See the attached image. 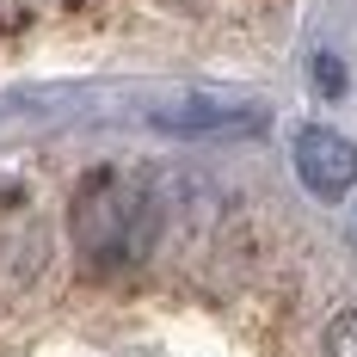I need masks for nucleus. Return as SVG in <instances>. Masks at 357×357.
<instances>
[{
    "instance_id": "nucleus-1",
    "label": "nucleus",
    "mask_w": 357,
    "mask_h": 357,
    "mask_svg": "<svg viewBox=\"0 0 357 357\" xmlns=\"http://www.w3.org/2000/svg\"><path fill=\"white\" fill-rule=\"evenodd\" d=\"M74 228V247L86 252L99 271H117V265H136L154 247V197H148L136 178H117V173H93L80 185L68 210Z\"/></svg>"
},
{
    "instance_id": "nucleus-2",
    "label": "nucleus",
    "mask_w": 357,
    "mask_h": 357,
    "mask_svg": "<svg viewBox=\"0 0 357 357\" xmlns=\"http://www.w3.org/2000/svg\"><path fill=\"white\" fill-rule=\"evenodd\" d=\"M296 173L314 197H345L357 185V148L339 130L308 123V130H296Z\"/></svg>"
},
{
    "instance_id": "nucleus-3",
    "label": "nucleus",
    "mask_w": 357,
    "mask_h": 357,
    "mask_svg": "<svg viewBox=\"0 0 357 357\" xmlns=\"http://www.w3.org/2000/svg\"><path fill=\"white\" fill-rule=\"evenodd\" d=\"M160 130H259V111H234V105H173V111H154Z\"/></svg>"
},
{
    "instance_id": "nucleus-4",
    "label": "nucleus",
    "mask_w": 357,
    "mask_h": 357,
    "mask_svg": "<svg viewBox=\"0 0 357 357\" xmlns=\"http://www.w3.org/2000/svg\"><path fill=\"white\" fill-rule=\"evenodd\" d=\"M326 357H357V308H345L326 326Z\"/></svg>"
},
{
    "instance_id": "nucleus-5",
    "label": "nucleus",
    "mask_w": 357,
    "mask_h": 357,
    "mask_svg": "<svg viewBox=\"0 0 357 357\" xmlns=\"http://www.w3.org/2000/svg\"><path fill=\"white\" fill-rule=\"evenodd\" d=\"M314 80H321V93H345V68H339L333 56H321V62H314Z\"/></svg>"
}]
</instances>
